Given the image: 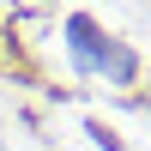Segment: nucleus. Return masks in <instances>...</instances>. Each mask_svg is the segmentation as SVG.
Instances as JSON below:
<instances>
[{"mask_svg":"<svg viewBox=\"0 0 151 151\" xmlns=\"http://www.w3.org/2000/svg\"><path fill=\"white\" fill-rule=\"evenodd\" d=\"M67 48H73V67H79V73H115V79H133V55L115 42V36H103L97 18H85V12L67 18Z\"/></svg>","mask_w":151,"mask_h":151,"instance_id":"obj_1","label":"nucleus"}]
</instances>
